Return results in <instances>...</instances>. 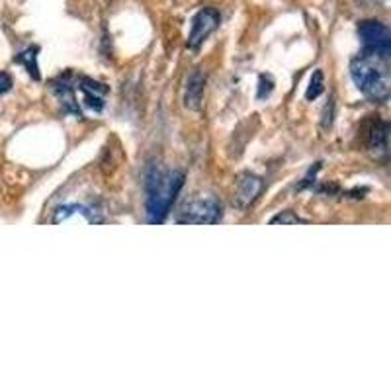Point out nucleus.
<instances>
[{
  "label": "nucleus",
  "instance_id": "7ed1b4c3",
  "mask_svg": "<svg viewBox=\"0 0 391 391\" xmlns=\"http://www.w3.org/2000/svg\"><path fill=\"white\" fill-rule=\"evenodd\" d=\"M221 219V204L215 200L214 196H200L190 200L182 207V212L178 215V223H190V225H214Z\"/></svg>",
  "mask_w": 391,
  "mask_h": 391
},
{
  "label": "nucleus",
  "instance_id": "f257e3e1",
  "mask_svg": "<svg viewBox=\"0 0 391 391\" xmlns=\"http://www.w3.org/2000/svg\"><path fill=\"white\" fill-rule=\"evenodd\" d=\"M388 59L378 53L364 51L362 55L352 59L351 77L362 94L374 102H383L390 98V65Z\"/></svg>",
  "mask_w": 391,
  "mask_h": 391
},
{
  "label": "nucleus",
  "instance_id": "0eeeda50",
  "mask_svg": "<svg viewBox=\"0 0 391 391\" xmlns=\"http://www.w3.org/2000/svg\"><path fill=\"white\" fill-rule=\"evenodd\" d=\"M264 188V182L260 176H254L251 172H244V175L239 176L237 180V196H235V205L237 207H249L253 204L254 200L260 196Z\"/></svg>",
  "mask_w": 391,
  "mask_h": 391
},
{
  "label": "nucleus",
  "instance_id": "39448f33",
  "mask_svg": "<svg viewBox=\"0 0 391 391\" xmlns=\"http://www.w3.org/2000/svg\"><path fill=\"white\" fill-rule=\"evenodd\" d=\"M221 22V16L215 8H202L192 20V29H190V38H188V47L198 49L205 39L214 34L217 26Z\"/></svg>",
  "mask_w": 391,
  "mask_h": 391
},
{
  "label": "nucleus",
  "instance_id": "f8f14e48",
  "mask_svg": "<svg viewBox=\"0 0 391 391\" xmlns=\"http://www.w3.org/2000/svg\"><path fill=\"white\" fill-rule=\"evenodd\" d=\"M323 90H325V77H323V71L317 68L311 75L309 88H307V92H305V98H307V100H315V98L321 96Z\"/></svg>",
  "mask_w": 391,
  "mask_h": 391
},
{
  "label": "nucleus",
  "instance_id": "ddd939ff",
  "mask_svg": "<svg viewBox=\"0 0 391 391\" xmlns=\"http://www.w3.org/2000/svg\"><path fill=\"white\" fill-rule=\"evenodd\" d=\"M270 223H286V225H295V223H305V219L297 217L293 212H282V214L274 215L270 219Z\"/></svg>",
  "mask_w": 391,
  "mask_h": 391
},
{
  "label": "nucleus",
  "instance_id": "f03ea898",
  "mask_svg": "<svg viewBox=\"0 0 391 391\" xmlns=\"http://www.w3.org/2000/svg\"><path fill=\"white\" fill-rule=\"evenodd\" d=\"M182 186L184 175L178 170H153L147 176V215L151 223L165 221Z\"/></svg>",
  "mask_w": 391,
  "mask_h": 391
},
{
  "label": "nucleus",
  "instance_id": "2eb2a0df",
  "mask_svg": "<svg viewBox=\"0 0 391 391\" xmlns=\"http://www.w3.org/2000/svg\"><path fill=\"white\" fill-rule=\"evenodd\" d=\"M10 88H12V77H10L8 73H0V94L8 92Z\"/></svg>",
  "mask_w": 391,
  "mask_h": 391
},
{
  "label": "nucleus",
  "instance_id": "9d476101",
  "mask_svg": "<svg viewBox=\"0 0 391 391\" xmlns=\"http://www.w3.org/2000/svg\"><path fill=\"white\" fill-rule=\"evenodd\" d=\"M388 135H390V126L385 121L378 124L370 133V149L380 151V153H388Z\"/></svg>",
  "mask_w": 391,
  "mask_h": 391
},
{
  "label": "nucleus",
  "instance_id": "4468645a",
  "mask_svg": "<svg viewBox=\"0 0 391 391\" xmlns=\"http://www.w3.org/2000/svg\"><path fill=\"white\" fill-rule=\"evenodd\" d=\"M274 88V80L270 75H263L260 80H258V100H263V98L270 96V92H272Z\"/></svg>",
  "mask_w": 391,
  "mask_h": 391
},
{
  "label": "nucleus",
  "instance_id": "6e6552de",
  "mask_svg": "<svg viewBox=\"0 0 391 391\" xmlns=\"http://www.w3.org/2000/svg\"><path fill=\"white\" fill-rule=\"evenodd\" d=\"M204 87H205L204 73L196 68L194 73L188 77V82H186V92H184L186 108H190V110H200V108H202Z\"/></svg>",
  "mask_w": 391,
  "mask_h": 391
},
{
  "label": "nucleus",
  "instance_id": "9b49d317",
  "mask_svg": "<svg viewBox=\"0 0 391 391\" xmlns=\"http://www.w3.org/2000/svg\"><path fill=\"white\" fill-rule=\"evenodd\" d=\"M16 63L24 65L26 71L29 73V77L39 80V67H38V47H29L26 51H22L18 57H16Z\"/></svg>",
  "mask_w": 391,
  "mask_h": 391
},
{
  "label": "nucleus",
  "instance_id": "1a4fd4ad",
  "mask_svg": "<svg viewBox=\"0 0 391 391\" xmlns=\"http://www.w3.org/2000/svg\"><path fill=\"white\" fill-rule=\"evenodd\" d=\"M73 215H78V217H84L88 223H96L100 219L94 217V214L87 209L84 205H63V207H59L57 212H55V217H53V223H63V221H67L71 219Z\"/></svg>",
  "mask_w": 391,
  "mask_h": 391
},
{
  "label": "nucleus",
  "instance_id": "20e7f679",
  "mask_svg": "<svg viewBox=\"0 0 391 391\" xmlns=\"http://www.w3.org/2000/svg\"><path fill=\"white\" fill-rule=\"evenodd\" d=\"M358 36L364 43V51L378 53L381 57H390L391 34L390 28L376 20H366L358 26Z\"/></svg>",
  "mask_w": 391,
  "mask_h": 391
},
{
  "label": "nucleus",
  "instance_id": "423d86ee",
  "mask_svg": "<svg viewBox=\"0 0 391 391\" xmlns=\"http://www.w3.org/2000/svg\"><path fill=\"white\" fill-rule=\"evenodd\" d=\"M80 92V102H82V106H87L88 110H92V112H102L104 106H106V102H104V98L108 94V88L104 84H100L96 80H92V78H87V77H80L77 80V87H75Z\"/></svg>",
  "mask_w": 391,
  "mask_h": 391
}]
</instances>
